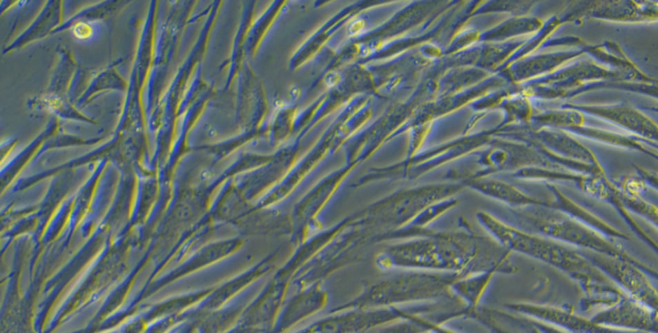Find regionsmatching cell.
<instances>
[{"instance_id":"6da1fadb","label":"cell","mask_w":658,"mask_h":333,"mask_svg":"<svg viewBox=\"0 0 658 333\" xmlns=\"http://www.w3.org/2000/svg\"><path fill=\"white\" fill-rule=\"evenodd\" d=\"M572 108L609 119L611 122L621 125L644 137L656 139L657 136V126L655 123L644 117L642 113L638 112L636 109L627 107V105H615V107H590V105H575L574 107L572 105Z\"/></svg>"},{"instance_id":"277c9868","label":"cell","mask_w":658,"mask_h":333,"mask_svg":"<svg viewBox=\"0 0 658 333\" xmlns=\"http://www.w3.org/2000/svg\"><path fill=\"white\" fill-rule=\"evenodd\" d=\"M538 122L555 126H569L571 128L581 127L583 117L577 112H551L536 117Z\"/></svg>"},{"instance_id":"7a4b0ae2","label":"cell","mask_w":658,"mask_h":333,"mask_svg":"<svg viewBox=\"0 0 658 333\" xmlns=\"http://www.w3.org/2000/svg\"><path fill=\"white\" fill-rule=\"evenodd\" d=\"M471 186L475 190L484 192V194H487L492 197L499 198L504 201L511 202V203H528V205L538 203L536 200L527 197L516 188L504 184V183L494 182V181H490V182H474L471 184Z\"/></svg>"},{"instance_id":"5b68a950","label":"cell","mask_w":658,"mask_h":333,"mask_svg":"<svg viewBox=\"0 0 658 333\" xmlns=\"http://www.w3.org/2000/svg\"><path fill=\"white\" fill-rule=\"evenodd\" d=\"M93 28L88 23H78L72 27V34L79 40H88L93 36Z\"/></svg>"},{"instance_id":"3957f363","label":"cell","mask_w":658,"mask_h":333,"mask_svg":"<svg viewBox=\"0 0 658 333\" xmlns=\"http://www.w3.org/2000/svg\"><path fill=\"white\" fill-rule=\"evenodd\" d=\"M538 26H540V23L536 20L510 21V22L504 23L503 25L498 27L496 30L488 32L486 39H500L503 37L521 34L519 32H525V30L530 32V30L538 28Z\"/></svg>"}]
</instances>
